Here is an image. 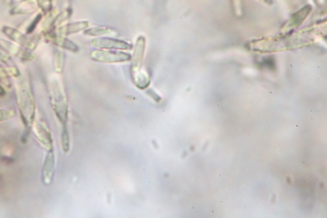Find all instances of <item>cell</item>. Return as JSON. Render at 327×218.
<instances>
[{
    "mask_svg": "<svg viewBox=\"0 0 327 218\" xmlns=\"http://www.w3.org/2000/svg\"><path fill=\"white\" fill-rule=\"evenodd\" d=\"M14 112L12 110L1 109L0 110V122H5L13 118Z\"/></svg>",
    "mask_w": 327,
    "mask_h": 218,
    "instance_id": "14",
    "label": "cell"
},
{
    "mask_svg": "<svg viewBox=\"0 0 327 218\" xmlns=\"http://www.w3.org/2000/svg\"><path fill=\"white\" fill-rule=\"evenodd\" d=\"M92 45L101 48H111V50H130L132 46L121 40L107 38H94L92 41Z\"/></svg>",
    "mask_w": 327,
    "mask_h": 218,
    "instance_id": "6",
    "label": "cell"
},
{
    "mask_svg": "<svg viewBox=\"0 0 327 218\" xmlns=\"http://www.w3.org/2000/svg\"><path fill=\"white\" fill-rule=\"evenodd\" d=\"M0 50L9 56H13L25 61L32 60L34 56L31 50L22 48L12 41L0 38Z\"/></svg>",
    "mask_w": 327,
    "mask_h": 218,
    "instance_id": "4",
    "label": "cell"
},
{
    "mask_svg": "<svg viewBox=\"0 0 327 218\" xmlns=\"http://www.w3.org/2000/svg\"><path fill=\"white\" fill-rule=\"evenodd\" d=\"M1 31L4 35L9 38L10 41L14 42L22 48H27L31 52L36 48V40L28 36L14 28L5 26L2 28Z\"/></svg>",
    "mask_w": 327,
    "mask_h": 218,
    "instance_id": "3",
    "label": "cell"
},
{
    "mask_svg": "<svg viewBox=\"0 0 327 218\" xmlns=\"http://www.w3.org/2000/svg\"><path fill=\"white\" fill-rule=\"evenodd\" d=\"M33 131L41 145L48 152L52 150L51 136L47 128L41 124H37L33 126Z\"/></svg>",
    "mask_w": 327,
    "mask_h": 218,
    "instance_id": "8",
    "label": "cell"
},
{
    "mask_svg": "<svg viewBox=\"0 0 327 218\" xmlns=\"http://www.w3.org/2000/svg\"><path fill=\"white\" fill-rule=\"evenodd\" d=\"M8 80V74L5 70L0 65V80L2 82H6Z\"/></svg>",
    "mask_w": 327,
    "mask_h": 218,
    "instance_id": "16",
    "label": "cell"
},
{
    "mask_svg": "<svg viewBox=\"0 0 327 218\" xmlns=\"http://www.w3.org/2000/svg\"><path fill=\"white\" fill-rule=\"evenodd\" d=\"M212 214L215 213V211H214V210H212Z\"/></svg>",
    "mask_w": 327,
    "mask_h": 218,
    "instance_id": "20",
    "label": "cell"
},
{
    "mask_svg": "<svg viewBox=\"0 0 327 218\" xmlns=\"http://www.w3.org/2000/svg\"><path fill=\"white\" fill-rule=\"evenodd\" d=\"M303 164H306L305 162H303Z\"/></svg>",
    "mask_w": 327,
    "mask_h": 218,
    "instance_id": "21",
    "label": "cell"
},
{
    "mask_svg": "<svg viewBox=\"0 0 327 218\" xmlns=\"http://www.w3.org/2000/svg\"><path fill=\"white\" fill-rule=\"evenodd\" d=\"M86 27L84 23H75V24H71L68 25L67 26L62 27L61 28L58 29V33L60 34L68 35L71 34L78 32L82 30L84 28Z\"/></svg>",
    "mask_w": 327,
    "mask_h": 218,
    "instance_id": "12",
    "label": "cell"
},
{
    "mask_svg": "<svg viewBox=\"0 0 327 218\" xmlns=\"http://www.w3.org/2000/svg\"><path fill=\"white\" fill-rule=\"evenodd\" d=\"M5 94V90H4V88H2L1 84H0V96H4Z\"/></svg>",
    "mask_w": 327,
    "mask_h": 218,
    "instance_id": "17",
    "label": "cell"
},
{
    "mask_svg": "<svg viewBox=\"0 0 327 218\" xmlns=\"http://www.w3.org/2000/svg\"><path fill=\"white\" fill-rule=\"evenodd\" d=\"M274 148H275V149H277V148H278V146H276L275 147H274Z\"/></svg>",
    "mask_w": 327,
    "mask_h": 218,
    "instance_id": "18",
    "label": "cell"
},
{
    "mask_svg": "<svg viewBox=\"0 0 327 218\" xmlns=\"http://www.w3.org/2000/svg\"><path fill=\"white\" fill-rule=\"evenodd\" d=\"M50 96L54 111L59 120L63 122H65L67 112L66 100L62 90L56 82H52L50 84Z\"/></svg>",
    "mask_w": 327,
    "mask_h": 218,
    "instance_id": "2",
    "label": "cell"
},
{
    "mask_svg": "<svg viewBox=\"0 0 327 218\" xmlns=\"http://www.w3.org/2000/svg\"><path fill=\"white\" fill-rule=\"evenodd\" d=\"M44 38L48 43L53 44L59 48H64V50L72 52H77L79 50L78 46L73 42L67 39L66 38L61 36L55 33H46Z\"/></svg>",
    "mask_w": 327,
    "mask_h": 218,
    "instance_id": "7",
    "label": "cell"
},
{
    "mask_svg": "<svg viewBox=\"0 0 327 218\" xmlns=\"http://www.w3.org/2000/svg\"><path fill=\"white\" fill-rule=\"evenodd\" d=\"M0 62L7 66L8 70L12 76L16 78H18L20 76V72H19L16 66L14 64L11 58H10V56L1 50H0Z\"/></svg>",
    "mask_w": 327,
    "mask_h": 218,
    "instance_id": "11",
    "label": "cell"
},
{
    "mask_svg": "<svg viewBox=\"0 0 327 218\" xmlns=\"http://www.w3.org/2000/svg\"><path fill=\"white\" fill-rule=\"evenodd\" d=\"M54 167V156L53 152L50 150L46 156L43 167V181L46 185H48L52 181L53 176Z\"/></svg>",
    "mask_w": 327,
    "mask_h": 218,
    "instance_id": "10",
    "label": "cell"
},
{
    "mask_svg": "<svg viewBox=\"0 0 327 218\" xmlns=\"http://www.w3.org/2000/svg\"><path fill=\"white\" fill-rule=\"evenodd\" d=\"M145 46V38L143 36L139 37L137 40L134 54H133L132 56H131V58L132 59V68L135 70H138L141 66L143 56H144Z\"/></svg>",
    "mask_w": 327,
    "mask_h": 218,
    "instance_id": "9",
    "label": "cell"
},
{
    "mask_svg": "<svg viewBox=\"0 0 327 218\" xmlns=\"http://www.w3.org/2000/svg\"><path fill=\"white\" fill-rule=\"evenodd\" d=\"M16 98L23 122L28 126L33 124L35 116V101L31 86L26 78L19 80L17 82Z\"/></svg>",
    "mask_w": 327,
    "mask_h": 218,
    "instance_id": "1",
    "label": "cell"
},
{
    "mask_svg": "<svg viewBox=\"0 0 327 218\" xmlns=\"http://www.w3.org/2000/svg\"><path fill=\"white\" fill-rule=\"evenodd\" d=\"M54 62H55L56 71L60 72L62 70V68L60 67V63L59 62H63L62 54H57L55 55V61Z\"/></svg>",
    "mask_w": 327,
    "mask_h": 218,
    "instance_id": "15",
    "label": "cell"
},
{
    "mask_svg": "<svg viewBox=\"0 0 327 218\" xmlns=\"http://www.w3.org/2000/svg\"><path fill=\"white\" fill-rule=\"evenodd\" d=\"M94 60L101 62L116 63L126 62L131 60V55L124 52H106L94 50L91 54Z\"/></svg>",
    "mask_w": 327,
    "mask_h": 218,
    "instance_id": "5",
    "label": "cell"
},
{
    "mask_svg": "<svg viewBox=\"0 0 327 218\" xmlns=\"http://www.w3.org/2000/svg\"><path fill=\"white\" fill-rule=\"evenodd\" d=\"M296 126V128H299V124H296V126Z\"/></svg>",
    "mask_w": 327,
    "mask_h": 218,
    "instance_id": "19",
    "label": "cell"
},
{
    "mask_svg": "<svg viewBox=\"0 0 327 218\" xmlns=\"http://www.w3.org/2000/svg\"><path fill=\"white\" fill-rule=\"evenodd\" d=\"M112 32L107 28H96L86 31L85 34L93 36H102L110 35Z\"/></svg>",
    "mask_w": 327,
    "mask_h": 218,
    "instance_id": "13",
    "label": "cell"
}]
</instances>
